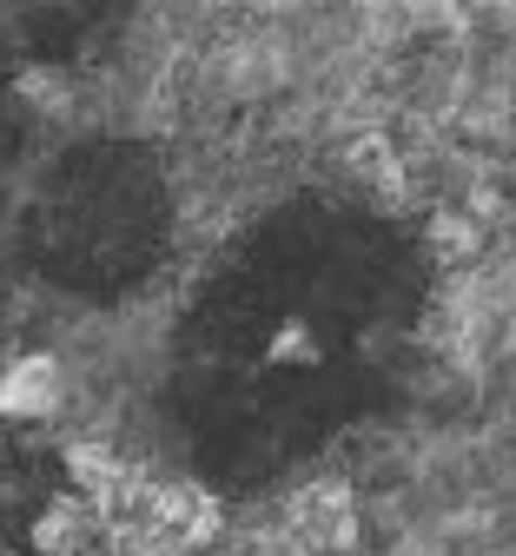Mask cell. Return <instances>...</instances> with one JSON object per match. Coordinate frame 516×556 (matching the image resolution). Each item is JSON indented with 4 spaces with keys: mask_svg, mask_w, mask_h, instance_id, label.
Wrapping results in <instances>:
<instances>
[{
    "mask_svg": "<svg viewBox=\"0 0 516 556\" xmlns=\"http://www.w3.org/2000/svg\"><path fill=\"white\" fill-rule=\"evenodd\" d=\"M21 100L27 106H66L73 93H66V74H60V66H27V74H21Z\"/></svg>",
    "mask_w": 516,
    "mask_h": 556,
    "instance_id": "cell-5",
    "label": "cell"
},
{
    "mask_svg": "<svg viewBox=\"0 0 516 556\" xmlns=\"http://www.w3.org/2000/svg\"><path fill=\"white\" fill-rule=\"evenodd\" d=\"M265 358H272V365H318V331H312L305 318H285V325L272 331V344H265Z\"/></svg>",
    "mask_w": 516,
    "mask_h": 556,
    "instance_id": "cell-4",
    "label": "cell"
},
{
    "mask_svg": "<svg viewBox=\"0 0 516 556\" xmlns=\"http://www.w3.org/2000/svg\"><path fill=\"white\" fill-rule=\"evenodd\" d=\"M430 232H437V239H444V245H451V252H464V239H477V232H470V226H464V219H451V213H444V219H437V226H430Z\"/></svg>",
    "mask_w": 516,
    "mask_h": 556,
    "instance_id": "cell-7",
    "label": "cell"
},
{
    "mask_svg": "<svg viewBox=\"0 0 516 556\" xmlns=\"http://www.w3.org/2000/svg\"><path fill=\"white\" fill-rule=\"evenodd\" d=\"M66 477H73V497H87L93 510H113V491L126 470L106 444H66Z\"/></svg>",
    "mask_w": 516,
    "mask_h": 556,
    "instance_id": "cell-3",
    "label": "cell"
},
{
    "mask_svg": "<svg viewBox=\"0 0 516 556\" xmlns=\"http://www.w3.org/2000/svg\"><path fill=\"white\" fill-rule=\"evenodd\" d=\"M218 530H226V510H218V497H205V504H199V510H192V523H186V530H179V543H186V549H192V556H199V549H205V543H212V536H218Z\"/></svg>",
    "mask_w": 516,
    "mask_h": 556,
    "instance_id": "cell-6",
    "label": "cell"
},
{
    "mask_svg": "<svg viewBox=\"0 0 516 556\" xmlns=\"http://www.w3.org/2000/svg\"><path fill=\"white\" fill-rule=\"evenodd\" d=\"M87 530H93V504L66 491V497H53V504L34 517V549H40V556H73V549L87 543Z\"/></svg>",
    "mask_w": 516,
    "mask_h": 556,
    "instance_id": "cell-2",
    "label": "cell"
},
{
    "mask_svg": "<svg viewBox=\"0 0 516 556\" xmlns=\"http://www.w3.org/2000/svg\"><path fill=\"white\" fill-rule=\"evenodd\" d=\"M133 556H192V549H186L179 536H160V530H153V536H146V543L133 549Z\"/></svg>",
    "mask_w": 516,
    "mask_h": 556,
    "instance_id": "cell-8",
    "label": "cell"
},
{
    "mask_svg": "<svg viewBox=\"0 0 516 556\" xmlns=\"http://www.w3.org/2000/svg\"><path fill=\"white\" fill-rule=\"evenodd\" d=\"M60 358L53 352H27L0 371V417H14V425H34V417H53L60 410Z\"/></svg>",
    "mask_w": 516,
    "mask_h": 556,
    "instance_id": "cell-1",
    "label": "cell"
}]
</instances>
